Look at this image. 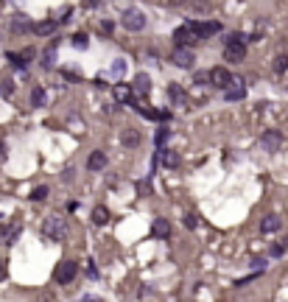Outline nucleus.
<instances>
[{"label": "nucleus", "instance_id": "1", "mask_svg": "<svg viewBox=\"0 0 288 302\" xmlns=\"http://www.w3.org/2000/svg\"><path fill=\"white\" fill-rule=\"evenodd\" d=\"M224 59L227 62H241L246 56V45H244V34H227L224 39Z\"/></svg>", "mask_w": 288, "mask_h": 302}, {"label": "nucleus", "instance_id": "2", "mask_svg": "<svg viewBox=\"0 0 288 302\" xmlns=\"http://www.w3.org/2000/svg\"><path fill=\"white\" fill-rule=\"evenodd\" d=\"M42 232H45V238L50 241H64L67 238V224H64V218H45V224H42Z\"/></svg>", "mask_w": 288, "mask_h": 302}, {"label": "nucleus", "instance_id": "3", "mask_svg": "<svg viewBox=\"0 0 288 302\" xmlns=\"http://www.w3.org/2000/svg\"><path fill=\"white\" fill-rule=\"evenodd\" d=\"M120 25L126 31H143L146 28V14H143L140 8H126L120 14Z\"/></svg>", "mask_w": 288, "mask_h": 302}, {"label": "nucleus", "instance_id": "4", "mask_svg": "<svg viewBox=\"0 0 288 302\" xmlns=\"http://www.w3.org/2000/svg\"><path fill=\"white\" fill-rule=\"evenodd\" d=\"M76 274H78V263L76 260H62L56 266V272H53V280L59 283V286H67V283L76 280Z\"/></svg>", "mask_w": 288, "mask_h": 302}, {"label": "nucleus", "instance_id": "5", "mask_svg": "<svg viewBox=\"0 0 288 302\" xmlns=\"http://www.w3.org/2000/svg\"><path fill=\"white\" fill-rule=\"evenodd\" d=\"M207 78H210V84L218 87V90H230V87L235 84V78H232V73L227 70V67H213V70L207 73Z\"/></svg>", "mask_w": 288, "mask_h": 302}, {"label": "nucleus", "instance_id": "6", "mask_svg": "<svg viewBox=\"0 0 288 302\" xmlns=\"http://www.w3.org/2000/svg\"><path fill=\"white\" fill-rule=\"evenodd\" d=\"M260 146L266 148L269 154H277L283 148V132H277V129H266V132L260 134Z\"/></svg>", "mask_w": 288, "mask_h": 302}, {"label": "nucleus", "instance_id": "7", "mask_svg": "<svg viewBox=\"0 0 288 302\" xmlns=\"http://www.w3.org/2000/svg\"><path fill=\"white\" fill-rule=\"evenodd\" d=\"M190 31H193V36H196V39H207V36H213V34H218V31H221V22H216V20L190 22Z\"/></svg>", "mask_w": 288, "mask_h": 302}, {"label": "nucleus", "instance_id": "8", "mask_svg": "<svg viewBox=\"0 0 288 302\" xmlns=\"http://www.w3.org/2000/svg\"><path fill=\"white\" fill-rule=\"evenodd\" d=\"M171 62H174L176 67H182V70H190V67L196 64V53L190 48H176L174 53H171Z\"/></svg>", "mask_w": 288, "mask_h": 302}, {"label": "nucleus", "instance_id": "9", "mask_svg": "<svg viewBox=\"0 0 288 302\" xmlns=\"http://www.w3.org/2000/svg\"><path fill=\"white\" fill-rule=\"evenodd\" d=\"M174 42H176V48H185L188 42H196V36L190 31V22H185V25H179V28L174 31Z\"/></svg>", "mask_w": 288, "mask_h": 302}, {"label": "nucleus", "instance_id": "10", "mask_svg": "<svg viewBox=\"0 0 288 302\" xmlns=\"http://www.w3.org/2000/svg\"><path fill=\"white\" fill-rule=\"evenodd\" d=\"M151 235L154 238H171V224L165 218H154V224H151Z\"/></svg>", "mask_w": 288, "mask_h": 302}, {"label": "nucleus", "instance_id": "11", "mask_svg": "<svg viewBox=\"0 0 288 302\" xmlns=\"http://www.w3.org/2000/svg\"><path fill=\"white\" fill-rule=\"evenodd\" d=\"M120 143L129 146V148H137L140 146V132H137V129H123V132H120Z\"/></svg>", "mask_w": 288, "mask_h": 302}, {"label": "nucleus", "instance_id": "12", "mask_svg": "<svg viewBox=\"0 0 288 302\" xmlns=\"http://www.w3.org/2000/svg\"><path fill=\"white\" fill-rule=\"evenodd\" d=\"M87 168H90V171H104L106 168V154L101 151V148L90 154V160H87Z\"/></svg>", "mask_w": 288, "mask_h": 302}, {"label": "nucleus", "instance_id": "13", "mask_svg": "<svg viewBox=\"0 0 288 302\" xmlns=\"http://www.w3.org/2000/svg\"><path fill=\"white\" fill-rule=\"evenodd\" d=\"M56 25H59L56 20H42V22H36V25H31V31H34V34H39V36H45V34H53V31H56Z\"/></svg>", "mask_w": 288, "mask_h": 302}, {"label": "nucleus", "instance_id": "14", "mask_svg": "<svg viewBox=\"0 0 288 302\" xmlns=\"http://www.w3.org/2000/svg\"><path fill=\"white\" fill-rule=\"evenodd\" d=\"M160 157L162 162H165V165H168V168H176V165H179V154H176V151H171V148H160Z\"/></svg>", "mask_w": 288, "mask_h": 302}, {"label": "nucleus", "instance_id": "15", "mask_svg": "<svg viewBox=\"0 0 288 302\" xmlns=\"http://www.w3.org/2000/svg\"><path fill=\"white\" fill-rule=\"evenodd\" d=\"M132 90H137V92H148V90H151V78H148L146 73H137V76H134Z\"/></svg>", "mask_w": 288, "mask_h": 302}, {"label": "nucleus", "instance_id": "16", "mask_svg": "<svg viewBox=\"0 0 288 302\" xmlns=\"http://www.w3.org/2000/svg\"><path fill=\"white\" fill-rule=\"evenodd\" d=\"M11 31H14V34H28V31H31V22L25 20L22 14H17L14 20H11Z\"/></svg>", "mask_w": 288, "mask_h": 302}, {"label": "nucleus", "instance_id": "17", "mask_svg": "<svg viewBox=\"0 0 288 302\" xmlns=\"http://www.w3.org/2000/svg\"><path fill=\"white\" fill-rule=\"evenodd\" d=\"M168 98L174 101V104H185V101H188V92H185L179 84H171L168 87Z\"/></svg>", "mask_w": 288, "mask_h": 302}, {"label": "nucleus", "instance_id": "18", "mask_svg": "<svg viewBox=\"0 0 288 302\" xmlns=\"http://www.w3.org/2000/svg\"><path fill=\"white\" fill-rule=\"evenodd\" d=\"M280 230V216H266L263 224H260V232H277Z\"/></svg>", "mask_w": 288, "mask_h": 302}, {"label": "nucleus", "instance_id": "19", "mask_svg": "<svg viewBox=\"0 0 288 302\" xmlns=\"http://www.w3.org/2000/svg\"><path fill=\"white\" fill-rule=\"evenodd\" d=\"M112 92L118 101H132V84H115Z\"/></svg>", "mask_w": 288, "mask_h": 302}, {"label": "nucleus", "instance_id": "20", "mask_svg": "<svg viewBox=\"0 0 288 302\" xmlns=\"http://www.w3.org/2000/svg\"><path fill=\"white\" fill-rule=\"evenodd\" d=\"M53 59H56V42L50 45V48H45V53H42V67H45V70L53 67Z\"/></svg>", "mask_w": 288, "mask_h": 302}, {"label": "nucleus", "instance_id": "21", "mask_svg": "<svg viewBox=\"0 0 288 302\" xmlns=\"http://www.w3.org/2000/svg\"><path fill=\"white\" fill-rule=\"evenodd\" d=\"M70 42H73V48H76V50H87V48H90V36L78 31V34H73Z\"/></svg>", "mask_w": 288, "mask_h": 302}, {"label": "nucleus", "instance_id": "22", "mask_svg": "<svg viewBox=\"0 0 288 302\" xmlns=\"http://www.w3.org/2000/svg\"><path fill=\"white\" fill-rule=\"evenodd\" d=\"M106 221H109V210H106V207H95V210H92V224H106Z\"/></svg>", "mask_w": 288, "mask_h": 302}, {"label": "nucleus", "instance_id": "23", "mask_svg": "<svg viewBox=\"0 0 288 302\" xmlns=\"http://www.w3.org/2000/svg\"><path fill=\"white\" fill-rule=\"evenodd\" d=\"M227 101H241L246 98V87H230V90H224Z\"/></svg>", "mask_w": 288, "mask_h": 302}, {"label": "nucleus", "instance_id": "24", "mask_svg": "<svg viewBox=\"0 0 288 302\" xmlns=\"http://www.w3.org/2000/svg\"><path fill=\"white\" fill-rule=\"evenodd\" d=\"M274 70H277V73L288 70V56H286V53H277V56H274Z\"/></svg>", "mask_w": 288, "mask_h": 302}, {"label": "nucleus", "instance_id": "25", "mask_svg": "<svg viewBox=\"0 0 288 302\" xmlns=\"http://www.w3.org/2000/svg\"><path fill=\"white\" fill-rule=\"evenodd\" d=\"M31 104H34V106L45 104V90H42V87H34V92H31Z\"/></svg>", "mask_w": 288, "mask_h": 302}, {"label": "nucleus", "instance_id": "26", "mask_svg": "<svg viewBox=\"0 0 288 302\" xmlns=\"http://www.w3.org/2000/svg\"><path fill=\"white\" fill-rule=\"evenodd\" d=\"M31 199L34 202H42V199H48V185H39V188L31 190Z\"/></svg>", "mask_w": 288, "mask_h": 302}, {"label": "nucleus", "instance_id": "27", "mask_svg": "<svg viewBox=\"0 0 288 302\" xmlns=\"http://www.w3.org/2000/svg\"><path fill=\"white\" fill-rule=\"evenodd\" d=\"M6 59H8L11 64H14L17 70H25V59H22V53H8Z\"/></svg>", "mask_w": 288, "mask_h": 302}, {"label": "nucleus", "instance_id": "28", "mask_svg": "<svg viewBox=\"0 0 288 302\" xmlns=\"http://www.w3.org/2000/svg\"><path fill=\"white\" fill-rule=\"evenodd\" d=\"M17 235H20V224L8 227V230H6V235H3V238H6V244H14V241H17Z\"/></svg>", "mask_w": 288, "mask_h": 302}, {"label": "nucleus", "instance_id": "29", "mask_svg": "<svg viewBox=\"0 0 288 302\" xmlns=\"http://www.w3.org/2000/svg\"><path fill=\"white\" fill-rule=\"evenodd\" d=\"M126 73V62L123 59H115V64H112V76H123Z\"/></svg>", "mask_w": 288, "mask_h": 302}, {"label": "nucleus", "instance_id": "30", "mask_svg": "<svg viewBox=\"0 0 288 302\" xmlns=\"http://www.w3.org/2000/svg\"><path fill=\"white\" fill-rule=\"evenodd\" d=\"M185 227H188V230H196V227H199V216H196V213H188V216H185Z\"/></svg>", "mask_w": 288, "mask_h": 302}, {"label": "nucleus", "instance_id": "31", "mask_svg": "<svg viewBox=\"0 0 288 302\" xmlns=\"http://www.w3.org/2000/svg\"><path fill=\"white\" fill-rule=\"evenodd\" d=\"M193 81H196L199 87H207V84H210V78H207V73H196V76H193Z\"/></svg>", "mask_w": 288, "mask_h": 302}, {"label": "nucleus", "instance_id": "32", "mask_svg": "<svg viewBox=\"0 0 288 302\" xmlns=\"http://www.w3.org/2000/svg\"><path fill=\"white\" fill-rule=\"evenodd\" d=\"M165 140H168V129L162 126V129H160V132H157V146H160V148H162V143H165Z\"/></svg>", "mask_w": 288, "mask_h": 302}, {"label": "nucleus", "instance_id": "33", "mask_svg": "<svg viewBox=\"0 0 288 302\" xmlns=\"http://www.w3.org/2000/svg\"><path fill=\"white\" fill-rule=\"evenodd\" d=\"M0 92H3V95H6V98H8V95L14 92V84H11V81H8V78H6V81H3V87H0Z\"/></svg>", "mask_w": 288, "mask_h": 302}, {"label": "nucleus", "instance_id": "34", "mask_svg": "<svg viewBox=\"0 0 288 302\" xmlns=\"http://www.w3.org/2000/svg\"><path fill=\"white\" fill-rule=\"evenodd\" d=\"M112 28H115V25H112L109 20H104V22H101V34H112Z\"/></svg>", "mask_w": 288, "mask_h": 302}, {"label": "nucleus", "instance_id": "35", "mask_svg": "<svg viewBox=\"0 0 288 302\" xmlns=\"http://www.w3.org/2000/svg\"><path fill=\"white\" fill-rule=\"evenodd\" d=\"M137 190H140V193H146V190H151V182H148V179H143V182L137 185Z\"/></svg>", "mask_w": 288, "mask_h": 302}, {"label": "nucleus", "instance_id": "36", "mask_svg": "<svg viewBox=\"0 0 288 302\" xmlns=\"http://www.w3.org/2000/svg\"><path fill=\"white\" fill-rule=\"evenodd\" d=\"M283 252H286V249H283V244H277V246H272V255H274V258H280V255Z\"/></svg>", "mask_w": 288, "mask_h": 302}, {"label": "nucleus", "instance_id": "37", "mask_svg": "<svg viewBox=\"0 0 288 302\" xmlns=\"http://www.w3.org/2000/svg\"><path fill=\"white\" fill-rule=\"evenodd\" d=\"M98 3H101V0H84V6H87V8H95Z\"/></svg>", "mask_w": 288, "mask_h": 302}, {"label": "nucleus", "instance_id": "38", "mask_svg": "<svg viewBox=\"0 0 288 302\" xmlns=\"http://www.w3.org/2000/svg\"><path fill=\"white\" fill-rule=\"evenodd\" d=\"M3 274H6V266H3V260H0V277H3Z\"/></svg>", "mask_w": 288, "mask_h": 302}, {"label": "nucleus", "instance_id": "39", "mask_svg": "<svg viewBox=\"0 0 288 302\" xmlns=\"http://www.w3.org/2000/svg\"><path fill=\"white\" fill-rule=\"evenodd\" d=\"M168 3H174V6H179V3H185V0H168Z\"/></svg>", "mask_w": 288, "mask_h": 302}, {"label": "nucleus", "instance_id": "40", "mask_svg": "<svg viewBox=\"0 0 288 302\" xmlns=\"http://www.w3.org/2000/svg\"><path fill=\"white\" fill-rule=\"evenodd\" d=\"M81 302H101V300H81Z\"/></svg>", "mask_w": 288, "mask_h": 302}, {"label": "nucleus", "instance_id": "41", "mask_svg": "<svg viewBox=\"0 0 288 302\" xmlns=\"http://www.w3.org/2000/svg\"><path fill=\"white\" fill-rule=\"evenodd\" d=\"M0 218H3V216H0Z\"/></svg>", "mask_w": 288, "mask_h": 302}]
</instances>
